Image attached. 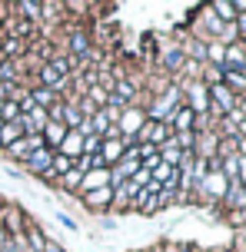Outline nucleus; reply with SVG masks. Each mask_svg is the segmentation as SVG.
Here are the masks:
<instances>
[{
  "label": "nucleus",
  "mask_w": 246,
  "mask_h": 252,
  "mask_svg": "<svg viewBox=\"0 0 246 252\" xmlns=\"http://www.w3.org/2000/svg\"><path fill=\"white\" fill-rule=\"evenodd\" d=\"M207 57H210V60H216V63H223V60H226V50H223V43H213V47L207 50Z\"/></svg>",
  "instance_id": "27"
},
{
  "label": "nucleus",
  "mask_w": 246,
  "mask_h": 252,
  "mask_svg": "<svg viewBox=\"0 0 246 252\" xmlns=\"http://www.w3.org/2000/svg\"><path fill=\"white\" fill-rule=\"evenodd\" d=\"M226 202L233 209H246V192H243V183H230L226 186Z\"/></svg>",
  "instance_id": "11"
},
{
  "label": "nucleus",
  "mask_w": 246,
  "mask_h": 252,
  "mask_svg": "<svg viewBox=\"0 0 246 252\" xmlns=\"http://www.w3.org/2000/svg\"><path fill=\"white\" fill-rule=\"evenodd\" d=\"M243 192H246V183H243Z\"/></svg>",
  "instance_id": "37"
},
{
  "label": "nucleus",
  "mask_w": 246,
  "mask_h": 252,
  "mask_svg": "<svg viewBox=\"0 0 246 252\" xmlns=\"http://www.w3.org/2000/svg\"><path fill=\"white\" fill-rule=\"evenodd\" d=\"M0 129H3V123H0Z\"/></svg>",
  "instance_id": "38"
},
{
  "label": "nucleus",
  "mask_w": 246,
  "mask_h": 252,
  "mask_svg": "<svg viewBox=\"0 0 246 252\" xmlns=\"http://www.w3.org/2000/svg\"><path fill=\"white\" fill-rule=\"evenodd\" d=\"M30 242H34V252H43V249H47V242H43V236H40V232H37L34 226H30Z\"/></svg>",
  "instance_id": "29"
},
{
  "label": "nucleus",
  "mask_w": 246,
  "mask_h": 252,
  "mask_svg": "<svg viewBox=\"0 0 246 252\" xmlns=\"http://www.w3.org/2000/svg\"><path fill=\"white\" fill-rule=\"evenodd\" d=\"M43 146H47V143H43V133H37V136H20L17 143L7 146V156H10V159H24V163H27V159H30L37 150H43Z\"/></svg>",
  "instance_id": "1"
},
{
  "label": "nucleus",
  "mask_w": 246,
  "mask_h": 252,
  "mask_svg": "<svg viewBox=\"0 0 246 252\" xmlns=\"http://www.w3.org/2000/svg\"><path fill=\"white\" fill-rule=\"evenodd\" d=\"M67 139V123H47V129H43V143H47V150L50 146H60Z\"/></svg>",
  "instance_id": "10"
},
{
  "label": "nucleus",
  "mask_w": 246,
  "mask_h": 252,
  "mask_svg": "<svg viewBox=\"0 0 246 252\" xmlns=\"http://www.w3.org/2000/svg\"><path fill=\"white\" fill-rule=\"evenodd\" d=\"M90 206H106V202H113V189L104 186V189H93V192H83Z\"/></svg>",
  "instance_id": "14"
},
{
  "label": "nucleus",
  "mask_w": 246,
  "mask_h": 252,
  "mask_svg": "<svg viewBox=\"0 0 246 252\" xmlns=\"http://www.w3.org/2000/svg\"><path fill=\"white\" fill-rule=\"evenodd\" d=\"M213 146H216V139L203 136V143H200V156H213Z\"/></svg>",
  "instance_id": "30"
},
{
  "label": "nucleus",
  "mask_w": 246,
  "mask_h": 252,
  "mask_svg": "<svg viewBox=\"0 0 246 252\" xmlns=\"http://www.w3.org/2000/svg\"><path fill=\"white\" fill-rule=\"evenodd\" d=\"M190 53H193V57H207V50H203L200 43H190Z\"/></svg>",
  "instance_id": "34"
},
{
  "label": "nucleus",
  "mask_w": 246,
  "mask_h": 252,
  "mask_svg": "<svg viewBox=\"0 0 246 252\" xmlns=\"http://www.w3.org/2000/svg\"><path fill=\"white\" fill-rule=\"evenodd\" d=\"M213 10L220 13L223 20H230V24L236 20V10H233V3H213Z\"/></svg>",
  "instance_id": "24"
},
{
  "label": "nucleus",
  "mask_w": 246,
  "mask_h": 252,
  "mask_svg": "<svg viewBox=\"0 0 246 252\" xmlns=\"http://www.w3.org/2000/svg\"><path fill=\"white\" fill-rule=\"evenodd\" d=\"M193 120H196V113L190 110V106H183L180 113L173 116V126H176L180 133H186V129H193Z\"/></svg>",
  "instance_id": "16"
},
{
  "label": "nucleus",
  "mask_w": 246,
  "mask_h": 252,
  "mask_svg": "<svg viewBox=\"0 0 246 252\" xmlns=\"http://www.w3.org/2000/svg\"><path fill=\"white\" fill-rule=\"evenodd\" d=\"M57 222H60L64 229H77V226H73V219H70V216H64V213H57Z\"/></svg>",
  "instance_id": "33"
},
{
  "label": "nucleus",
  "mask_w": 246,
  "mask_h": 252,
  "mask_svg": "<svg viewBox=\"0 0 246 252\" xmlns=\"http://www.w3.org/2000/svg\"><path fill=\"white\" fill-rule=\"evenodd\" d=\"M20 50H24V40H20V37H10V40H7V47H3L7 57H10V53H20Z\"/></svg>",
  "instance_id": "28"
},
{
  "label": "nucleus",
  "mask_w": 246,
  "mask_h": 252,
  "mask_svg": "<svg viewBox=\"0 0 246 252\" xmlns=\"http://www.w3.org/2000/svg\"><path fill=\"white\" fill-rule=\"evenodd\" d=\"M223 70V66H220ZM223 76H226V83L230 87H236V90H243L246 87V73H233V70H223Z\"/></svg>",
  "instance_id": "23"
},
{
  "label": "nucleus",
  "mask_w": 246,
  "mask_h": 252,
  "mask_svg": "<svg viewBox=\"0 0 246 252\" xmlns=\"http://www.w3.org/2000/svg\"><path fill=\"white\" fill-rule=\"evenodd\" d=\"M203 186H207V192L210 196H226V186H230V179L223 176L220 169H213L207 179H203Z\"/></svg>",
  "instance_id": "9"
},
{
  "label": "nucleus",
  "mask_w": 246,
  "mask_h": 252,
  "mask_svg": "<svg viewBox=\"0 0 246 252\" xmlns=\"http://www.w3.org/2000/svg\"><path fill=\"white\" fill-rule=\"evenodd\" d=\"M60 156L80 159V156H83V136H80V133H67V139L60 143Z\"/></svg>",
  "instance_id": "6"
},
{
  "label": "nucleus",
  "mask_w": 246,
  "mask_h": 252,
  "mask_svg": "<svg viewBox=\"0 0 246 252\" xmlns=\"http://www.w3.org/2000/svg\"><path fill=\"white\" fill-rule=\"evenodd\" d=\"M236 24H240V30L246 33V13H243V17H236Z\"/></svg>",
  "instance_id": "36"
},
{
  "label": "nucleus",
  "mask_w": 246,
  "mask_h": 252,
  "mask_svg": "<svg viewBox=\"0 0 246 252\" xmlns=\"http://www.w3.org/2000/svg\"><path fill=\"white\" fill-rule=\"evenodd\" d=\"M80 183H83V173L80 169H70L67 176H60V186L64 189H80Z\"/></svg>",
  "instance_id": "20"
},
{
  "label": "nucleus",
  "mask_w": 246,
  "mask_h": 252,
  "mask_svg": "<svg viewBox=\"0 0 246 252\" xmlns=\"http://www.w3.org/2000/svg\"><path fill=\"white\" fill-rule=\"evenodd\" d=\"M50 166H53V150H47V146L37 150L30 159H27V169H30V173H40V176H47V173H50Z\"/></svg>",
  "instance_id": "4"
},
{
  "label": "nucleus",
  "mask_w": 246,
  "mask_h": 252,
  "mask_svg": "<svg viewBox=\"0 0 246 252\" xmlns=\"http://www.w3.org/2000/svg\"><path fill=\"white\" fill-rule=\"evenodd\" d=\"M0 106H3V103H0Z\"/></svg>",
  "instance_id": "39"
},
{
  "label": "nucleus",
  "mask_w": 246,
  "mask_h": 252,
  "mask_svg": "<svg viewBox=\"0 0 246 252\" xmlns=\"http://www.w3.org/2000/svg\"><path fill=\"white\" fill-rule=\"evenodd\" d=\"M20 13H27L30 20H37V13H40V3H20Z\"/></svg>",
  "instance_id": "31"
},
{
  "label": "nucleus",
  "mask_w": 246,
  "mask_h": 252,
  "mask_svg": "<svg viewBox=\"0 0 246 252\" xmlns=\"http://www.w3.org/2000/svg\"><path fill=\"white\" fill-rule=\"evenodd\" d=\"M180 103V90H170L167 96H160V100L153 103V110H150V116L153 120H167L170 113H173V106Z\"/></svg>",
  "instance_id": "5"
},
{
  "label": "nucleus",
  "mask_w": 246,
  "mask_h": 252,
  "mask_svg": "<svg viewBox=\"0 0 246 252\" xmlns=\"http://www.w3.org/2000/svg\"><path fill=\"white\" fill-rule=\"evenodd\" d=\"M87 47H90V43H87V33H73V37H70V50H73V57L87 53Z\"/></svg>",
  "instance_id": "21"
},
{
  "label": "nucleus",
  "mask_w": 246,
  "mask_h": 252,
  "mask_svg": "<svg viewBox=\"0 0 246 252\" xmlns=\"http://www.w3.org/2000/svg\"><path fill=\"white\" fill-rule=\"evenodd\" d=\"M90 126H93V133H97V136H104L106 129L113 126V120H110V113H106V106H104V110H97V116L90 120Z\"/></svg>",
  "instance_id": "15"
},
{
  "label": "nucleus",
  "mask_w": 246,
  "mask_h": 252,
  "mask_svg": "<svg viewBox=\"0 0 246 252\" xmlns=\"http://www.w3.org/2000/svg\"><path fill=\"white\" fill-rule=\"evenodd\" d=\"M90 96H93V100H90L93 106H100V110H104V103H106V90H104V87H93V90H90Z\"/></svg>",
  "instance_id": "26"
},
{
  "label": "nucleus",
  "mask_w": 246,
  "mask_h": 252,
  "mask_svg": "<svg viewBox=\"0 0 246 252\" xmlns=\"http://www.w3.org/2000/svg\"><path fill=\"white\" fill-rule=\"evenodd\" d=\"M110 186V169H90V173H83V183H80V196L83 192H93V189H104Z\"/></svg>",
  "instance_id": "3"
},
{
  "label": "nucleus",
  "mask_w": 246,
  "mask_h": 252,
  "mask_svg": "<svg viewBox=\"0 0 246 252\" xmlns=\"http://www.w3.org/2000/svg\"><path fill=\"white\" fill-rule=\"evenodd\" d=\"M210 96H213V113H230V110H236V96L230 87H223V83H213V90H210Z\"/></svg>",
  "instance_id": "2"
},
{
  "label": "nucleus",
  "mask_w": 246,
  "mask_h": 252,
  "mask_svg": "<svg viewBox=\"0 0 246 252\" xmlns=\"http://www.w3.org/2000/svg\"><path fill=\"white\" fill-rule=\"evenodd\" d=\"M64 120H67L70 126H73V129H77V126L83 123V116H80V110L73 106V103H67V106H64Z\"/></svg>",
  "instance_id": "22"
},
{
  "label": "nucleus",
  "mask_w": 246,
  "mask_h": 252,
  "mask_svg": "<svg viewBox=\"0 0 246 252\" xmlns=\"http://www.w3.org/2000/svg\"><path fill=\"white\" fill-rule=\"evenodd\" d=\"M100 146H104V136H97V133L83 136V156H100Z\"/></svg>",
  "instance_id": "17"
},
{
  "label": "nucleus",
  "mask_w": 246,
  "mask_h": 252,
  "mask_svg": "<svg viewBox=\"0 0 246 252\" xmlns=\"http://www.w3.org/2000/svg\"><path fill=\"white\" fill-rule=\"evenodd\" d=\"M173 143H176V146H180V150H186V146H190V150H193V143H196L193 129H186V133H180V136L173 139Z\"/></svg>",
  "instance_id": "25"
},
{
  "label": "nucleus",
  "mask_w": 246,
  "mask_h": 252,
  "mask_svg": "<svg viewBox=\"0 0 246 252\" xmlns=\"http://www.w3.org/2000/svg\"><path fill=\"white\" fill-rule=\"evenodd\" d=\"M20 136H24L20 123H3V129H0V146H10V143H17Z\"/></svg>",
  "instance_id": "13"
},
{
  "label": "nucleus",
  "mask_w": 246,
  "mask_h": 252,
  "mask_svg": "<svg viewBox=\"0 0 246 252\" xmlns=\"http://www.w3.org/2000/svg\"><path fill=\"white\" fill-rule=\"evenodd\" d=\"M140 126H143V113H140V110H127V113H120V126H117V129H123L130 139H133V133H137Z\"/></svg>",
  "instance_id": "8"
},
{
  "label": "nucleus",
  "mask_w": 246,
  "mask_h": 252,
  "mask_svg": "<svg viewBox=\"0 0 246 252\" xmlns=\"http://www.w3.org/2000/svg\"><path fill=\"white\" fill-rule=\"evenodd\" d=\"M123 139H104V146H100V159L104 163H117V159H123Z\"/></svg>",
  "instance_id": "7"
},
{
  "label": "nucleus",
  "mask_w": 246,
  "mask_h": 252,
  "mask_svg": "<svg viewBox=\"0 0 246 252\" xmlns=\"http://www.w3.org/2000/svg\"><path fill=\"white\" fill-rule=\"evenodd\" d=\"M180 63H183V53H180V50L167 53V66H180Z\"/></svg>",
  "instance_id": "32"
},
{
  "label": "nucleus",
  "mask_w": 246,
  "mask_h": 252,
  "mask_svg": "<svg viewBox=\"0 0 246 252\" xmlns=\"http://www.w3.org/2000/svg\"><path fill=\"white\" fill-rule=\"evenodd\" d=\"M190 103H193V106H190V110H203V113H207L210 110V100H207V87H200V83H196L193 90H190Z\"/></svg>",
  "instance_id": "12"
},
{
  "label": "nucleus",
  "mask_w": 246,
  "mask_h": 252,
  "mask_svg": "<svg viewBox=\"0 0 246 252\" xmlns=\"http://www.w3.org/2000/svg\"><path fill=\"white\" fill-rule=\"evenodd\" d=\"M130 100H133V83L120 80V83H117V93H113V103H130Z\"/></svg>",
  "instance_id": "19"
},
{
  "label": "nucleus",
  "mask_w": 246,
  "mask_h": 252,
  "mask_svg": "<svg viewBox=\"0 0 246 252\" xmlns=\"http://www.w3.org/2000/svg\"><path fill=\"white\" fill-rule=\"evenodd\" d=\"M43 252H64V249H60L57 242H47V249H43Z\"/></svg>",
  "instance_id": "35"
},
{
  "label": "nucleus",
  "mask_w": 246,
  "mask_h": 252,
  "mask_svg": "<svg viewBox=\"0 0 246 252\" xmlns=\"http://www.w3.org/2000/svg\"><path fill=\"white\" fill-rule=\"evenodd\" d=\"M53 96H57V93H53V90H47V87H40V90H34V93H30L34 106H40V110H43L47 103H53Z\"/></svg>",
  "instance_id": "18"
}]
</instances>
